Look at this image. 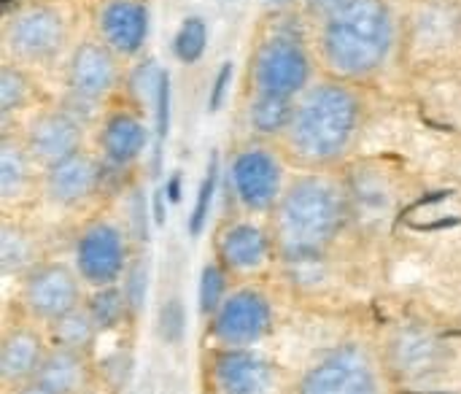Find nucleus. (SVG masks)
I'll return each instance as SVG.
<instances>
[{"instance_id": "nucleus-1", "label": "nucleus", "mask_w": 461, "mask_h": 394, "mask_svg": "<svg viewBox=\"0 0 461 394\" xmlns=\"http://www.w3.org/2000/svg\"><path fill=\"white\" fill-rule=\"evenodd\" d=\"M365 105L351 81L330 76L311 84L297 100L286 130L289 154L305 168H330L343 162L359 141Z\"/></svg>"}, {"instance_id": "nucleus-2", "label": "nucleus", "mask_w": 461, "mask_h": 394, "mask_svg": "<svg viewBox=\"0 0 461 394\" xmlns=\"http://www.w3.org/2000/svg\"><path fill=\"white\" fill-rule=\"evenodd\" d=\"M394 49V16L386 0H346L321 16L319 54L330 76L365 81L375 76Z\"/></svg>"}, {"instance_id": "nucleus-3", "label": "nucleus", "mask_w": 461, "mask_h": 394, "mask_svg": "<svg viewBox=\"0 0 461 394\" xmlns=\"http://www.w3.org/2000/svg\"><path fill=\"white\" fill-rule=\"evenodd\" d=\"M346 222V192L321 173L292 181L276 206V243L289 262L316 260Z\"/></svg>"}, {"instance_id": "nucleus-4", "label": "nucleus", "mask_w": 461, "mask_h": 394, "mask_svg": "<svg viewBox=\"0 0 461 394\" xmlns=\"http://www.w3.org/2000/svg\"><path fill=\"white\" fill-rule=\"evenodd\" d=\"M251 92L297 100L313 84V54L294 27H276L257 49L249 65Z\"/></svg>"}, {"instance_id": "nucleus-5", "label": "nucleus", "mask_w": 461, "mask_h": 394, "mask_svg": "<svg viewBox=\"0 0 461 394\" xmlns=\"http://www.w3.org/2000/svg\"><path fill=\"white\" fill-rule=\"evenodd\" d=\"M68 43V19L51 3H22L8 11L3 46L8 62L19 68H43L62 57Z\"/></svg>"}, {"instance_id": "nucleus-6", "label": "nucleus", "mask_w": 461, "mask_h": 394, "mask_svg": "<svg viewBox=\"0 0 461 394\" xmlns=\"http://www.w3.org/2000/svg\"><path fill=\"white\" fill-rule=\"evenodd\" d=\"M230 181L238 203L251 214L276 211L284 195L281 157L259 138L235 151L230 162Z\"/></svg>"}, {"instance_id": "nucleus-7", "label": "nucleus", "mask_w": 461, "mask_h": 394, "mask_svg": "<svg viewBox=\"0 0 461 394\" xmlns=\"http://www.w3.org/2000/svg\"><path fill=\"white\" fill-rule=\"evenodd\" d=\"M297 394H381L370 357L359 346H343L324 357L300 381Z\"/></svg>"}, {"instance_id": "nucleus-8", "label": "nucleus", "mask_w": 461, "mask_h": 394, "mask_svg": "<svg viewBox=\"0 0 461 394\" xmlns=\"http://www.w3.org/2000/svg\"><path fill=\"white\" fill-rule=\"evenodd\" d=\"M127 241L116 224L97 222L86 227L76 243V268L78 276L92 287L116 284L127 270Z\"/></svg>"}, {"instance_id": "nucleus-9", "label": "nucleus", "mask_w": 461, "mask_h": 394, "mask_svg": "<svg viewBox=\"0 0 461 394\" xmlns=\"http://www.w3.org/2000/svg\"><path fill=\"white\" fill-rule=\"evenodd\" d=\"M273 325V311L265 295L254 289H240L230 295L213 314V338L227 349H243L267 335Z\"/></svg>"}, {"instance_id": "nucleus-10", "label": "nucleus", "mask_w": 461, "mask_h": 394, "mask_svg": "<svg viewBox=\"0 0 461 394\" xmlns=\"http://www.w3.org/2000/svg\"><path fill=\"white\" fill-rule=\"evenodd\" d=\"M68 92L92 103H103L119 84V62L116 54L97 38L81 41L68 60L65 70Z\"/></svg>"}, {"instance_id": "nucleus-11", "label": "nucleus", "mask_w": 461, "mask_h": 394, "mask_svg": "<svg viewBox=\"0 0 461 394\" xmlns=\"http://www.w3.org/2000/svg\"><path fill=\"white\" fill-rule=\"evenodd\" d=\"M24 306L32 316L54 322L78 308V281L57 262L38 265L24 279Z\"/></svg>"}, {"instance_id": "nucleus-12", "label": "nucleus", "mask_w": 461, "mask_h": 394, "mask_svg": "<svg viewBox=\"0 0 461 394\" xmlns=\"http://www.w3.org/2000/svg\"><path fill=\"white\" fill-rule=\"evenodd\" d=\"M81 135H84V124L78 119H73L62 105L59 108H49L41 111L30 119L27 133H24V143L32 154V160L43 168L65 160L68 154L81 149Z\"/></svg>"}, {"instance_id": "nucleus-13", "label": "nucleus", "mask_w": 461, "mask_h": 394, "mask_svg": "<svg viewBox=\"0 0 461 394\" xmlns=\"http://www.w3.org/2000/svg\"><path fill=\"white\" fill-rule=\"evenodd\" d=\"M151 16L143 0H105L97 14V35L116 57H135L149 38Z\"/></svg>"}, {"instance_id": "nucleus-14", "label": "nucleus", "mask_w": 461, "mask_h": 394, "mask_svg": "<svg viewBox=\"0 0 461 394\" xmlns=\"http://www.w3.org/2000/svg\"><path fill=\"white\" fill-rule=\"evenodd\" d=\"M103 173L105 165L97 162L84 149H78L46 168V195L57 206H78L100 189Z\"/></svg>"}, {"instance_id": "nucleus-15", "label": "nucleus", "mask_w": 461, "mask_h": 394, "mask_svg": "<svg viewBox=\"0 0 461 394\" xmlns=\"http://www.w3.org/2000/svg\"><path fill=\"white\" fill-rule=\"evenodd\" d=\"M149 143V127L132 111H113L103 119L97 146L105 168L124 170L130 168Z\"/></svg>"}, {"instance_id": "nucleus-16", "label": "nucleus", "mask_w": 461, "mask_h": 394, "mask_svg": "<svg viewBox=\"0 0 461 394\" xmlns=\"http://www.w3.org/2000/svg\"><path fill=\"white\" fill-rule=\"evenodd\" d=\"M213 381L221 394H265L270 387V368L246 349H227L213 360Z\"/></svg>"}, {"instance_id": "nucleus-17", "label": "nucleus", "mask_w": 461, "mask_h": 394, "mask_svg": "<svg viewBox=\"0 0 461 394\" xmlns=\"http://www.w3.org/2000/svg\"><path fill=\"white\" fill-rule=\"evenodd\" d=\"M270 249H273L270 235L251 222H235V224L224 227L219 235L221 265L230 270H238V273L259 270L267 262Z\"/></svg>"}, {"instance_id": "nucleus-18", "label": "nucleus", "mask_w": 461, "mask_h": 394, "mask_svg": "<svg viewBox=\"0 0 461 394\" xmlns=\"http://www.w3.org/2000/svg\"><path fill=\"white\" fill-rule=\"evenodd\" d=\"M292 114H294V100L292 97H276V95H259L251 92L249 108H246V122L249 130L267 141V138H278L286 135L289 124H292Z\"/></svg>"}, {"instance_id": "nucleus-19", "label": "nucleus", "mask_w": 461, "mask_h": 394, "mask_svg": "<svg viewBox=\"0 0 461 394\" xmlns=\"http://www.w3.org/2000/svg\"><path fill=\"white\" fill-rule=\"evenodd\" d=\"M43 360V349L38 335L30 330H14L5 335L3 349H0V376L5 381H22L38 373Z\"/></svg>"}, {"instance_id": "nucleus-20", "label": "nucleus", "mask_w": 461, "mask_h": 394, "mask_svg": "<svg viewBox=\"0 0 461 394\" xmlns=\"http://www.w3.org/2000/svg\"><path fill=\"white\" fill-rule=\"evenodd\" d=\"M35 381L51 394H76L84 381V362L81 352H70L57 346L54 352L43 354Z\"/></svg>"}, {"instance_id": "nucleus-21", "label": "nucleus", "mask_w": 461, "mask_h": 394, "mask_svg": "<svg viewBox=\"0 0 461 394\" xmlns=\"http://www.w3.org/2000/svg\"><path fill=\"white\" fill-rule=\"evenodd\" d=\"M35 165L38 162L32 160L24 141H19L14 135L3 138V143H0V195H3V200H14V197L24 195Z\"/></svg>"}, {"instance_id": "nucleus-22", "label": "nucleus", "mask_w": 461, "mask_h": 394, "mask_svg": "<svg viewBox=\"0 0 461 394\" xmlns=\"http://www.w3.org/2000/svg\"><path fill=\"white\" fill-rule=\"evenodd\" d=\"M95 333H97V325H95L92 314L84 308H73L65 316L51 322L54 344L62 349H70V352H86L92 346Z\"/></svg>"}, {"instance_id": "nucleus-23", "label": "nucleus", "mask_w": 461, "mask_h": 394, "mask_svg": "<svg viewBox=\"0 0 461 394\" xmlns=\"http://www.w3.org/2000/svg\"><path fill=\"white\" fill-rule=\"evenodd\" d=\"M32 95V81L24 68L5 62L0 68V116L8 122L16 111H22L30 103Z\"/></svg>"}, {"instance_id": "nucleus-24", "label": "nucleus", "mask_w": 461, "mask_h": 394, "mask_svg": "<svg viewBox=\"0 0 461 394\" xmlns=\"http://www.w3.org/2000/svg\"><path fill=\"white\" fill-rule=\"evenodd\" d=\"M397 368L405 371V373H421V371H429L435 362H438V352L440 346L421 335V333H405L397 338Z\"/></svg>"}, {"instance_id": "nucleus-25", "label": "nucleus", "mask_w": 461, "mask_h": 394, "mask_svg": "<svg viewBox=\"0 0 461 394\" xmlns=\"http://www.w3.org/2000/svg\"><path fill=\"white\" fill-rule=\"evenodd\" d=\"M208 46V27L203 16H186L173 38V54L184 65H194L203 60Z\"/></svg>"}, {"instance_id": "nucleus-26", "label": "nucleus", "mask_w": 461, "mask_h": 394, "mask_svg": "<svg viewBox=\"0 0 461 394\" xmlns=\"http://www.w3.org/2000/svg\"><path fill=\"white\" fill-rule=\"evenodd\" d=\"M86 311L92 314L97 330H111V327H116L124 319V314L130 311V306H127L124 289L108 284V287H97V292L92 295Z\"/></svg>"}, {"instance_id": "nucleus-27", "label": "nucleus", "mask_w": 461, "mask_h": 394, "mask_svg": "<svg viewBox=\"0 0 461 394\" xmlns=\"http://www.w3.org/2000/svg\"><path fill=\"white\" fill-rule=\"evenodd\" d=\"M216 192H219V154L213 151L211 160H208V168H205V179H203L200 192H197V203H194L192 216H189V233L192 235H200L205 230V222L211 216Z\"/></svg>"}, {"instance_id": "nucleus-28", "label": "nucleus", "mask_w": 461, "mask_h": 394, "mask_svg": "<svg viewBox=\"0 0 461 394\" xmlns=\"http://www.w3.org/2000/svg\"><path fill=\"white\" fill-rule=\"evenodd\" d=\"M30 260H32L30 238L22 230L5 224L3 233H0V265H3V270L5 273H16V270L27 268Z\"/></svg>"}, {"instance_id": "nucleus-29", "label": "nucleus", "mask_w": 461, "mask_h": 394, "mask_svg": "<svg viewBox=\"0 0 461 394\" xmlns=\"http://www.w3.org/2000/svg\"><path fill=\"white\" fill-rule=\"evenodd\" d=\"M227 300V273L224 265H205L203 276H200V311L205 316H213L221 303Z\"/></svg>"}, {"instance_id": "nucleus-30", "label": "nucleus", "mask_w": 461, "mask_h": 394, "mask_svg": "<svg viewBox=\"0 0 461 394\" xmlns=\"http://www.w3.org/2000/svg\"><path fill=\"white\" fill-rule=\"evenodd\" d=\"M146 287H149V268L143 260H132L124 270V298L130 311H140L146 303Z\"/></svg>"}, {"instance_id": "nucleus-31", "label": "nucleus", "mask_w": 461, "mask_h": 394, "mask_svg": "<svg viewBox=\"0 0 461 394\" xmlns=\"http://www.w3.org/2000/svg\"><path fill=\"white\" fill-rule=\"evenodd\" d=\"M184 327H186V316H184V306L178 298H170L165 306H162V314H159V330H162V338L167 344H178L184 338Z\"/></svg>"}, {"instance_id": "nucleus-32", "label": "nucleus", "mask_w": 461, "mask_h": 394, "mask_svg": "<svg viewBox=\"0 0 461 394\" xmlns=\"http://www.w3.org/2000/svg\"><path fill=\"white\" fill-rule=\"evenodd\" d=\"M154 116H157V138L165 141L167 135V127H170V76L162 73L159 78V89H157V97H154Z\"/></svg>"}, {"instance_id": "nucleus-33", "label": "nucleus", "mask_w": 461, "mask_h": 394, "mask_svg": "<svg viewBox=\"0 0 461 394\" xmlns=\"http://www.w3.org/2000/svg\"><path fill=\"white\" fill-rule=\"evenodd\" d=\"M127 211H130V233H135V238H138V241H146L149 214H146V197H143V192H140V189H135V192H132Z\"/></svg>"}, {"instance_id": "nucleus-34", "label": "nucleus", "mask_w": 461, "mask_h": 394, "mask_svg": "<svg viewBox=\"0 0 461 394\" xmlns=\"http://www.w3.org/2000/svg\"><path fill=\"white\" fill-rule=\"evenodd\" d=\"M230 81H232V62H224L216 76H213V84H211V97H208V108L211 111H219L224 97H227V89H230Z\"/></svg>"}, {"instance_id": "nucleus-35", "label": "nucleus", "mask_w": 461, "mask_h": 394, "mask_svg": "<svg viewBox=\"0 0 461 394\" xmlns=\"http://www.w3.org/2000/svg\"><path fill=\"white\" fill-rule=\"evenodd\" d=\"M303 3H305L308 11H313V14H319V16H327V14H332L335 8H340L346 0H303Z\"/></svg>"}, {"instance_id": "nucleus-36", "label": "nucleus", "mask_w": 461, "mask_h": 394, "mask_svg": "<svg viewBox=\"0 0 461 394\" xmlns=\"http://www.w3.org/2000/svg\"><path fill=\"white\" fill-rule=\"evenodd\" d=\"M181 200V173L176 170L173 179L167 181V203H178Z\"/></svg>"}, {"instance_id": "nucleus-37", "label": "nucleus", "mask_w": 461, "mask_h": 394, "mask_svg": "<svg viewBox=\"0 0 461 394\" xmlns=\"http://www.w3.org/2000/svg\"><path fill=\"white\" fill-rule=\"evenodd\" d=\"M16 394H51L46 387H41L38 381L35 384H27V387H22V389H16Z\"/></svg>"}, {"instance_id": "nucleus-38", "label": "nucleus", "mask_w": 461, "mask_h": 394, "mask_svg": "<svg viewBox=\"0 0 461 394\" xmlns=\"http://www.w3.org/2000/svg\"><path fill=\"white\" fill-rule=\"evenodd\" d=\"M286 3H292V0H267V5H273V8H284Z\"/></svg>"}]
</instances>
